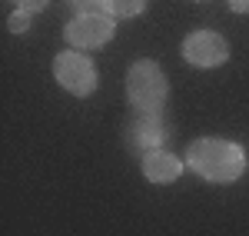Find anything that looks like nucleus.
Returning a JSON list of instances; mask_svg holds the SVG:
<instances>
[{
  "label": "nucleus",
  "mask_w": 249,
  "mask_h": 236,
  "mask_svg": "<svg viewBox=\"0 0 249 236\" xmlns=\"http://www.w3.org/2000/svg\"><path fill=\"white\" fill-rule=\"evenodd\" d=\"M183 60L190 67L199 70H213V67H223L230 60V43L219 37L216 30H196L183 40Z\"/></svg>",
  "instance_id": "423d86ee"
},
{
  "label": "nucleus",
  "mask_w": 249,
  "mask_h": 236,
  "mask_svg": "<svg viewBox=\"0 0 249 236\" xmlns=\"http://www.w3.org/2000/svg\"><path fill=\"white\" fill-rule=\"evenodd\" d=\"M123 140H126V146H130V153H136V157L143 160L146 153L166 146L170 127L163 123L160 113H136V117L123 127Z\"/></svg>",
  "instance_id": "39448f33"
},
{
  "label": "nucleus",
  "mask_w": 249,
  "mask_h": 236,
  "mask_svg": "<svg viewBox=\"0 0 249 236\" xmlns=\"http://www.w3.org/2000/svg\"><path fill=\"white\" fill-rule=\"evenodd\" d=\"M30 23H34V10H17V14H10V20H7V30L10 34H23Z\"/></svg>",
  "instance_id": "9d476101"
},
{
  "label": "nucleus",
  "mask_w": 249,
  "mask_h": 236,
  "mask_svg": "<svg viewBox=\"0 0 249 236\" xmlns=\"http://www.w3.org/2000/svg\"><path fill=\"white\" fill-rule=\"evenodd\" d=\"M116 34V17L113 14H77L67 20L63 37L70 43V50H96L107 47Z\"/></svg>",
  "instance_id": "7ed1b4c3"
},
{
  "label": "nucleus",
  "mask_w": 249,
  "mask_h": 236,
  "mask_svg": "<svg viewBox=\"0 0 249 236\" xmlns=\"http://www.w3.org/2000/svg\"><path fill=\"white\" fill-rule=\"evenodd\" d=\"M230 7L236 14H249V0H230Z\"/></svg>",
  "instance_id": "f8f14e48"
},
{
  "label": "nucleus",
  "mask_w": 249,
  "mask_h": 236,
  "mask_svg": "<svg viewBox=\"0 0 249 236\" xmlns=\"http://www.w3.org/2000/svg\"><path fill=\"white\" fill-rule=\"evenodd\" d=\"M166 93H170V83L160 63L136 60L126 70V100L136 113H160L166 107Z\"/></svg>",
  "instance_id": "f03ea898"
},
{
  "label": "nucleus",
  "mask_w": 249,
  "mask_h": 236,
  "mask_svg": "<svg viewBox=\"0 0 249 236\" xmlns=\"http://www.w3.org/2000/svg\"><path fill=\"white\" fill-rule=\"evenodd\" d=\"M53 77L73 97H90L96 90V67L83 50H63V54H57V60H53Z\"/></svg>",
  "instance_id": "20e7f679"
},
{
  "label": "nucleus",
  "mask_w": 249,
  "mask_h": 236,
  "mask_svg": "<svg viewBox=\"0 0 249 236\" xmlns=\"http://www.w3.org/2000/svg\"><path fill=\"white\" fill-rule=\"evenodd\" d=\"M193 173H199L210 183H236L246 173V153L239 143L232 140H219V137H199L190 143L186 153Z\"/></svg>",
  "instance_id": "f257e3e1"
},
{
  "label": "nucleus",
  "mask_w": 249,
  "mask_h": 236,
  "mask_svg": "<svg viewBox=\"0 0 249 236\" xmlns=\"http://www.w3.org/2000/svg\"><path fill=\"white\" fill-rule=\"evenodd\" d=\"M14 3H17L20 10H34V14H37V10H43V7L50 3V0H14Z\"/></svg>",
  "instance_id": "9b49d317"
},
{
  "label": "nucleus",
  "mask_w": 249,
  "mask_h": 236,
  "mask_svg": "<svg viewBox=\"0 0 249 236\" xmlns=\"http://www.w3.org/2000/svg\"><path fill=\"white\" fill-rule=\"evenodd\" d=\"M140 166H143V177L150 180V183H173V180H179V173H183V160L173 157L170 150L146 153V157L140 160Z\"/></svg>",
  "instance_id": "0eeeda50"
},
{
  "label": "nucleus",
  "mask_w": 249,
  "mask_h": 236,
  "mask_svg": "<svg viewBox=\"0 0 249 236\" xmlns=\"http://www.w3.org/2000/svg\"><path fill=\"white\" fill-rule=\"evenodd\" d=\"M107 7L113 17H136L146 10V0H107Z\"/></svg>",
  "instance_id": "6e6552de"
},
{
  "label": "nucleus",
  "mask_w": 249,
  "mask_h": 236,
  "mask_svg": "<svg viewBox=\"0 0 249 236\" xmlns=\"http://www.w3.org/2000/svg\"><path fill=\"white\" fill-rule=\"evenodd\" d=\"M67 7L73 10V17L77 14H110L107 0H67Z\"/></svg>",
  "instance_id": "1a4fd4ad"
}]
</instances>
